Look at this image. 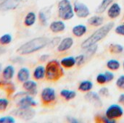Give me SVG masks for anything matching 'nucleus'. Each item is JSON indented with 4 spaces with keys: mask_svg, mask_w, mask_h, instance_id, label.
I'll list each match as a JSON object with an SVG mask.
<instances>
[{
    "mask_svg": "<svg viewBox=\"0 0 124 123\" xmlns=\"http://www.w3.org/2000/svg\"><path fill=\"white\" fill-rule=\"evenodd\" d=\"M115 23L113 22H110L99 29H97L95 32H94L89 38H87L85 41H84L81 43V48L84 49H86L87 48L96 44L97 42L102 40L104 38H105L108 33L110 32V30L114 27Z\"/></svg>",
    "mask_w": 124,
    "mask_h": 123,
    "instance_id": "obj_1",
    "label": "nucleus"
},
{
    "mask_svg": "<svg viewBox=\"0 0 124 123\" xmlns=\"http://www.w3.org/2000/svg\"><path fill=\"white\" fill-rule=\"evenodd\" d=\"M49 43V41L46 37L35 38L20 46L17 49V52L21 55L30 54L42 49L46 46H47Z\"/></svg>",
    "mask_w": 124,
    "mask_h": 123,
    "instance_id": "obj_2",
    "label": "nucleus"
},
{
    "mask_svg": "<svg viewBox=\"0 0 124 123\" xmlns=\"http://www.w3.org/2000/svg\"><path fill=\"white\" fill-rule=\"evenodd\" d=\"M64 75V71L60 62L57 60L49 62L45 69V77L47 80L57 81Z\"/></svg>",
    "mask_w": 124,
    "mask_h": 123,
    "instance_id": "obj_3",
    "label": "nucleus"
},
{
    "mask_svg": "<svg viewBox=\"0 0 124 123\" xmlns=\"http://www.w3.org/2000/svg\"><path fill=\"white\" fill-rule=\"evenodd\" d=\"M58 15L64 20H68L73 17L74 9L69 0H61L59 2Z\"/></svg>",
    "mask_w": 124,
    "mask_h": 123,
    "instance_id": "obj_4",
    "label": "nucleus"
},
{
    "mask_svg": "<svg viewBox=\"0 0 124 123\" xmlns=\"http://www.w3.org/2000/svg\"><path fill=\"white\" fill-rule=\"evenodd\" d=\"M41 99L44 105L47 106L53 104L56 100L55 91L52 88H44L41 94Z\"/></svg>",
    "mask_w": 124,
    "mask_h": 123,
    "instance_id": "obj_5",
    "label": "nucleus"
},
{
    "mask_svg": "<svg viewBox=\"0 0 124 123\" xmlns=\"http://www.w3.org/2000/svg\"><path fill=\"white\" fill-rule=\"evenodd\" d=\"M124 115L122 107L118 104L110 105L105 112V115L111 120H117L121 118Z\"/></svg>",
    "mask_w": 124,
    "mask_h": 123,
    "instance_id": "obj_6",
    "label": "nucleus"
},
{
    "mask_svg": "<svg viewBox=\"0 0 124 123\" xmlns=\"http://www.w3.org/2000/svg\"><path fill=\"white\" fill-rule=\"evenodd\" d=\"M73 9H74V12L76 13V14L80 18L87 17L90 14V11L88 7L86 4L78 2V1H76L74 3Z\"/></svg>",
    "mask_w": 124,
    "mask_h": 123,
    "instance_id": "obj_7",
    "label": "nucleus"
},
{
    "mask_svg": "<svg viewBox=\"0 0 124 123\" xmlns=\"http://www.w3.org/2000/svg\"><path fill=\"white\" fill-rule=\"evenodd\" d=\"M15 115L17 116L22 120L25 121L32 120L35 116V111L31 108L28 109H18L15 112Z\"/></svg>",
    "mask_w": 124,
    "mask_h": 123,
    "instance_id": "obj_8",
    "label": "nucleus"
},
{
    "mask_svg": "<svg viewBox=\"0 0 124 123\" xmlns=\"http://www.w3.org/2000/svg\"><path fill=\"white\" fill-rule=\"evenodd\" d=\"M85 99L97 107H101L102 106V100L100 95L95 92L88 91V93L85 95Z\"/></svg>",
    "mask_w": 124,
    "mask_h": 123,
    "instance_id": "obj_9",
    "label": "nucleus"
},
{
    "mask_svg": "<svg viewBox=\"0 0 124 123\" xmlns=\"http://www.w3.org/2000/svg\"><path fill=\"white\" fill-rule=\"evenodd\" d=\"M36 102L33 99L32 97L29 96H26L22 98L17 103V106L20 109H28L31 107L36 106Z\"/></svg>",
    "mask_w": 124,
    "mask_h": 123,
    "instance_id": "obj_10",
    "label": "nucleus"
},
{
    "mask_svg": "<svg viewBox=\"0 0 124 123\" xmlns=\"http://www.w3.org/2000/svg\"><path fill=\"white\" fill-rule=\"evenodd\" d=\"M73 45V39L70 37H67L63 38L60 43L58 44L57 46V51L62 52L65 51L68 49H70Z\"/></svg>",
    "mask_w": 124,
    "mask_h": 123,
    "instance_id": "obj_11",
    "label": "nucleus"
},
{
    "mask_svg": "<svg viewBox=\"0 0 124 123\" xmlns=\"http://www.w3.org/2000/svg\"><path fill=\"white\" fill-rule=\"evenodd\" d=\"M20 0H4L0 4V9L3 11L15 9L20 4Z\"/></svg>",
    "mask_w": 124,
    "mask_h": 123,
    "instance_id": "obj_12",
    "label": "nucleus"
},
{
    "mask_svg": "<svg viewBox=\"0 0 124 123\" xmlns=\"http://www.w3.org/2000/svg\"><path fill=\"white\" fill-rule=\"evenodd\" d=\"M121 12V8L118 3H113L108 11V15L111 19H115L118 17Z\"/></svg>",
    "mask_w": 124,
    "mask_h": 123,
    "instance_id": "obj_13",
    "label": "nucleus"
},
{
    "mask_svg": "<svg viewBox=\"0 0 124 123\" xmlns=\"http://www.w3.org/2000/svg\"><path fill=\"white\" fill-rule=\"evenodd\" d=\"M23 88L31 95H36L37 94V84L33 80H26L24 82Z\"/></svg>",
    "mask_w": 124,
    "mask_h": 123,
    "instance_id": "obj_14",
    "label": "nucleus"
},
{
    "mask_svg": "<svg viewBox=\"0 0 124 123\" xmlns=\"http://www.w3.org/2000/svg\"><path fill=\"white\" fill-rule=\"evenodd\" d=\"M49 28L52 32L57 33L62 32L65 29V25L62 21H54L50 24Z\"/></svg>",
    "mask_w": 124,
    "mask_h": 123,
    "instance_id": "obj_15",
    "label": "nucleus"
},
{
    "mask_svg": "<svg viewBox=\"0 0 124 123\" xmlns=\"http://www.w3.org/2000/svg\"><path fill=\"white\" fill-rule=\"evenodd\" d=\"M87 31V28L84 25H77L73 28V34L76 37L83 36Z\"/></svg>",
    "mask_w": 124,
    "mask_h": 123,
    "instance_id": "obj_16",
    "label": "nucleus"
},
{
    "mask_svg": "<svg viewBox=\"0 0 124 123\" xmlns=\"http://www.w3.org/2000/svg\"><path fill=\"white\" fill-rule=\"evenodd\" d=\"M60 64L65 68H67V69L71 68V67H73L76 64V58L72 57V56L68 57H65V58H63L60 61Z\"/></svg>",
    "mask_w": 124,
    "mask_h": 123,
    "instance_id": "obj_17",
    "label": "nucleus"
},
{
    "mask_svg": "<svg viewBox=\"0 0 124 123\" xmlns=\"http://www.w3.org/2000/svg\"><path fill=\"white\" fill-rule=\"evenodd\" d=\"M17 80L20 81V82H25L26 80H28L29 79V77H30V72L28 70V69L25 68V67H23V68H21L18 72H17Z\"/></svg>",
    "mask_w": 124,
    "mask_h": 123,
    "instance_id": "obj_18",
    "label": "nucleus"
},
{
    "mask_svg": "<svg viewBox=\"0 0 124 123\" xmlns=\"http://www.w3.org/2000/svg\"><path fill=\"white\" fill-rule=\"evenodd\" d=\"M14 73H15L14 67L12 66H11V65H9V66L6 67L3 70V72H2L3 78L5 80H11L12 78L13 75H14Z\"/></svg>",
    "mask_w": 124,
    "mask_h": 123,
    "instance_id": "obj_19",
    "label": "nucleus"
},
{
    "mask_svg": "<svg viewBox=\"0 0 124 123\" xmlns=\"http://www.w3.org/2000/svg\"><path fill=\"white\" fill-rule=\"evenodd\" d=\"M104 22V18L101 16H93L88 20V23L94 27H99L102 25Z\"/></svg>",
    "mask_w": 124,
    "mask_h": 123,
    "instance_id": "obj_20",
    "label": "nucleus"
},
{
    "mask_svg": "<svg viewBox=\"0 0 124 123\" xmlns=\"http://www.w3.org/2000/svg\"><path fill=\"white\" fill-rule=\"evenodd\" d=\"M93 88V83L89 80H84L81 82L78 86V90L81 92L90 91Z\"/></svg>",
    "mask_w": 124,
    "mask_h": 123,
    "instance_id": "obj_21",
    "label": "nucleus"
},
{
    "mask_svg": "<svg viewBox=\"0 0 124 123\" xmlns=\"http://www.w3.org/2000/svg\"><path fill=\"white\" fill-rule=\"evenodd\" d=\"M60 96L64 98L66 101L73 99L76 96V93L74 91H70L67 89H63L60 91Z\"/></svg>",
    "mask_w": 124,
    "mask_h": 123,
    "instance_id": "obj_22",
    "label": "nucleus"
},
{
    "mask_svg": "<svg viewBox=\"0 0 124 123\" xmlns=\"http://www.w3.org/2000/svg\"><path fill=\"white\" fill-rule=\"evenodd\" d=\"M113 0H102L101 4L97 8L96 12L97 14L103 13L108 9V7L113 3Z\"/></svg>",
    "mask_w": 124,
    "mask_h": 123,
    "instance_id": "obj_23",
    "label": "nucleus"
},
{
    "mask_svg": "<svg viewBox=\"0 0 124 123\" xmlns=\"http://www.w3.org/2000/svg\"><path fill=\"white\" fill-rule=\"evenodd\" d=\"M45 76V68L43 66H38L33 72V78L36 80H41Z\"/></svg>",
    "mask_w": 124,
    "mask_h": 123,
    "instance_id": "obj_24",
    "label": "nucleus"
},
{
    "mask_svg": "<svg viewBox=\"0 0 124 123\" xmlns=\"http://www.w3.org/2000/svg\"><path fill=\"white\" fill-rule=\"evenodd\" d=\"M36 21V14L34 12H29L27 14V15L25 16V20H24V23L26 26H31L35 23Z\"/></svg>",
    "mask_w": 124,
    "mask_h": 123,
    "instance_id": "obj_25",
    "label": "nucleus"
},
{
    "mask_svg": "<svg viewBox=\"0 0 124 123\" xmlns=\"http://www.w3.org/2000/svg\"><path fill=\"white\" fill-rule=\"evenodd\" d=\"M121 67V63L116 59H110L107 62V67L113 71L118 70Z\"/></svg>",
    "mask_w": 124,
    "mask_h": 123,
    "instance_id": "obj_26",
    "label": "nucleus"
},
{
    "mask_svg": "<svg viewBox=\"0 0 124 123\" xmlns=\"http://www.w3.org/2000/svg\"><path fill=\"white\" fill-rule=\"evenodd\" d=\"M109 51L111 54H121L124 51V47L121 44H117V43H113L110 44L109 46Z\"/></svg>",
    "mask_w": 124,
    "mask_h": 123,
    "instance_id": "obj_27",
    "label": "nucleus"
},
{
    "mask_svg": "<svg viewBox=\"0 0 124 123\" xmlns=\"http://www.w3.org/2000/svg\"><path fill=\"white\" fill-rule=\"evenodd\" d=\"M95 122L100 123H116V120H111L109 119L106 115L105 116H101V115H97L94 118Z\"/></svg>",
    "mask_w": 124,
    "mask_h": 123,
    "instance_id": "obj_28",
    "label": "nucleus"
},
{
    "mask_svg": "<svg viewBox=\"0 0 124 123\" xmlns=\"http://www.w3.org/2000/svg\"><path fill=\"white\" fill-rule=\"evenodd\" d=\"M12 41V36L9 34H4L0 38V44L7 45Z\"/></svg>",
    "mask_w": 124,
    "mask_h": 123,
    "instance_id": "obj_29",
    "label": "nucleus"
},
{
    "mask_svg": "<svg viewBox=\"0 0 124 123\" xmlns=\"http://www.w3.org/2000/svg\"><path fill=\"white\" fill-rule=\"evenodd\" d=\"M97 83L100 84V85H103L108 83L107 80V77L105 73H100L97 76Z\"/></svg>",
    "mask_w": 124,
    "mask_h": 123,
    "instance_id": "obj_30",
    "label": "nucleus"
},
{
    "mask_svg": "<svg viewBox=\"0 0 124 123\" xmlns=\"http://www.w3.org/2000/svg\"><path fill=\"white\" fill-rule=\"evenodd\" d=\"M3 86H4L5 91L8 93V95L12 94L15 91V87L12 83H4Z\"/></svg>",
    "mask_w": 124,
    "mask_h": 123,
    "instance_id": "obj_31",
    "label": "nucleus"
},
{
    "mask_svg": "<svg viewBox=\"0 0 124 123\" xmlns=\"http://www.w3.org/2000/svg\"><path fill=\"white\" fill-rule=\"evenodd\" d=\"M116 86L119 89L124 91V75H121L116 80Z\"/></svg>",
    "mask_w": 124,
    "mask_h": 123,
    "instance_id": "obj_32",
    "label": "nucleus"
},
{
    "mask_svg": "<svg viewBox=\"0 0 124 123\" xmlns=\"http://www.w3.org/2000/svg\"><path fill=\"white\" fill-rule=\"evenodd\" d=\"M85 59H86V57L84 54H81V55H78V57H76V62L77 66L78 67L81 66L85 62Z\"/></svg>",
    "mask_w": 124,
    "mask_h": 123,
    "instance_id": "obj_33",
    "label": "nucleus"
},
{
    "mask_svg": "<svg viewBox=\"0 0 124 123\" xmlns=\"http://www.w3.org/2000/svg\"><path fill=\"white\" fill-rule=\"evenodd\" d=\"M9 104V101L5 99H0V111H4Z\"/></svg>",
    "mask_w": 124,
    "mask_h": 123,
    "instance_id": "obj_34",
    "label": "nucleus"
},
{
    "mask_svg": "<svg viewBox=\"0 0 124 123\" xmlns=\"http://www.w3.org/2000/svg\"><path fill=\"white\" fill-rule=\"evenodd\" d=\"M86 49H87V51H86V54H87L88 56H92V55L96 52V51H97V44H94V45H93V46H92L87 48Z\"/></svg>",
    "mask_w": 124,
    "mask_h": 123,
    "instance_id": "obj_35",
    "label": "nucleus"
},
{
    "mask_svg": "<svg viewBox=\"0 0 124 123\" xmlns=\"http://www.w3.org/2000/svg\"><path fill=\"white\" fill-rule=\"evenodd\" d=\"M39 20L41 22V23L43 25H46L47 24V19L45 15V14L43 12H40L39 14Z\"/></svg>",
    "mask_w": 124,
    "mask_h": 123,
    "instance_id": "obj_36",
    "label": "nucleus"
},
{
    "mask_svg": "<svg viewBox=\"0 0 124 123\" xmlns=\"http://www.w3.org/2000/svg\"><path fill=\"white\" fill-rule=\"evenodd\" d=\"M15 120L12 117H4L0 119V123H15Z\"/></svg>",
    "mask_w": 124,
    "mask_h": 123,
    "instance_id": "obj_37",
    "label": "nucleus"
},
{
    "mask_svg": "<svg viewBox=\"0 0 124 123\" xmlns=\"http://www.w3.org/2000/svg\"><path fill=\"white\" fill-rule=\"evenodd\" d=\"M115 32L118 35L124 36V24L117 26L115 29Z\"/></svg>",
    "mask_w": 124,
    "mask_h": 123,
    "instance_id": "obj_38",
    "label": "nucleus"
},
{
    "mask_svg": "<svg viewBox=\"0 0 124 123\" xmlns=\"http://www.w3.org/2000/svg\"><path fill=\"white\" fill-rule=\"evenodd\" d=\"M99 94H100V95L102 96H105V97L108 96H109V90H108V88L103 87V88H102L99 91Z\"/></svg>",
    "mask_w": 124,
    "mask_h": 123,
    "instance_id": "obj_39",
    "label": "nucleus"
},
{
    "mask_svg": "<svg viewBox=\"0 0 124 123\" xmlns=\"http://www.w3.org/2000/svg\"><path fill=\"white\" fill-rule=\"evenodd\" d=\"M105 75H106V77H107V80H108V83L112 81L113 79H114V74L111 72H105Z\"/></svg>",
    "mask_w": 124,
    "mask_h": 123,
    "instance_id": "obj_40",
    "label": "nucleus"
},
{
    "mask_svg": "<svg viewBox=\"0 0 124 123\" xmlns=\"http://www.w3.org/2000/svg\"><path fill=\"white\" fill-rule=\"evenodd\" d=\"M60 41V37H56V38H53V39L52 40L51 43H52V45L54 46L58 45Z\"/></svg>",
    "mask_w": 124,
    "mask_h": 123,
    "instance_id": "obj_41",
    "label": "nucleus"
},
{
    "mask_svg": "<svg viewBox=\"0 0 124 123\" xmlns=\"http://www.w3.org/2000/svg\"><path fill=\"white\" fill-rule=\"evenodd\" d=\"M67 121L68 122V123H79V121L77 120V119H76L75 117H67Z\"/></svg>",
    "mask_w": 124,
    "mask_h": 123,
    "instance_id": "obj_42",
    "label": "nucleus"
},
{
    "mask_svg": "<svg viewBox=\"0 0 124 123\" xmlns=\"http://www.w3.org/2000/svg\"><path fill=\"white\" fill-rule=\"evenodd\" d=\"M118 103L124 105V94H122L120 95L119 98H118Z\"/></svg>",
    "mask_w": 124,
    "mask_h": 123,
    "instance_id": "obj_43",
    "label": "nucleus"
},
{
    "mask_svg": "<svg viewBox=\"0 0 124 123\" xmlns=\"http://www.w3.org/2000/svg\"><path fill=\"white\" fill-rule=\"evenodd\" d=\"M48 58H49V55L44 54V55H42V56L40 57V60H41V62H45Z\"/></svg>",
    "mask_w": 124,
    "mask_h": 123,
    "instance_id": "obj_44",
    "label": "nucleus"
},
{
    "mask_svg": "<svg viewBox=\"0 0 124 123\" xmlns=\"http://www.w3.org/2000/svg\"><path fill=\"white\" fill-rule=\"evenodd\" d=\"M3 83H4V82H1V81H0V86H3Z\"/></svg>",
    "mask_w": 124,
    "mask_h": 123,
    "instance_id": "obj_45",
    "label": "nucleus"
},
{
    "mask_svg": "<svg viewBox=\"0 0 124 123\" xmlns=\"http://www.w3.org/2000/svg\"><path fill=\"white\" fill-rule=\"evenodd\" d=\"M1 65H0V71H1Z\"/></svg>",
    "mask_w": 124,
    "mask_h": 123,
    "instance_id": "obj_46",
    "label": "nucleus"
},
{
    "mask_svg": "<svg viewBox=\"0 0 124 123\" xmlns=\"http://www.w3.org/2000/svg\"><path fill=\"white\" fill-rule=\"evenodd\" d=\"M123 66H124V65H123Z\"/></svg>",
    "mask_w": 124,
    "mask_h": 123,
    "instance_id": "obj_47",
    "label": "nucleus"
}]
</instances>
